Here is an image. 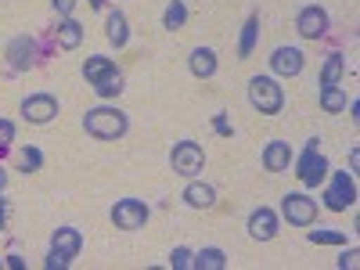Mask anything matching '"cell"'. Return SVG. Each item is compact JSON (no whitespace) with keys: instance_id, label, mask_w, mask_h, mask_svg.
I'll use <instances>...</instances> for the list:
<instances>
[{"instance_id":"obj_11","label":"cell","mask_w":360,"mask_h":270,"mask_svg":"<svg viewBox=\"0 0 360 270\" xmlns=\"http://www.w3.org/2000/svg\"><path fill=\"white\" fill-rule=\"evenodd\" d=\"M249 234L256 238V242H270V238L278 234V213L274 209H266V205L252 209L249 213Z\"/></svg>"},{"instance_id":"obj_27","label":"cell","mask_w":360,"mask_h":270,"mask_svg":"<svg viewBox=\"0 0 360 270\" xmlns=\"http://www.w3.org/2000/svg\"><path fill=\"white\" fill-rule=\"evenodd\" d=\"M40 166H44V152H40V148H33V144L22 148V169L25 173H37Z\"/></svg>"},{"instance_id":"obj_21","label":"cell","mask_w":360,"mask_h":270,"mask_svg":"<svg viewBox=\"0 0 360 270\" xmlns=\"http://www.w3.org/2000/svg\"><path fill=\"white\" fill-rule=\"evenodd\" d=\"M342 72H346L342 54H328L324 58V69H321V86H339L342 83Z\"/></svg>"},{"instance_id":"obj_5","label":"cell","mask_w":360,"mask_h":270,"mask_svg":"<svg viewBox=\"0 0 360 270\" xmlns=\"http://www.w3.org/2000/svg\"><path fill=\"white\" fill-rule=\"evenodd\" d=\"M332 173V169H328ZM321 202L332 209V213H342V209H349L353 202H356V180H353V173H332V184H328V191L321 195Z\"/></svg>"},{"instance_id":"obj_29","label":"cell","mask_w":360,"mask_h":270,"mask_svg":"<svg viewBox=\"0 0 360 270\" xmlns=\"http://www.w3.org/2000/svg\"><path fill=\"white\" fill-rule=\"evenodd\" d=\"M356 259H360V249L353 245V249H346V252L339 256V270H353V266H356Z\"/></svg>"},{"instance_id":"obj_3","label":"cell","mask_w":360,"mask_h":270,"mask_svg":"<svg viewBox=\"0 0 360 270\" xmlns=\"http://www.w3.org/2000/svg\"><path fill=\"white\" fill-rule=\"evenodd\" d=\"M321 141L314 137V141H307V148H303V155H299V162H295V176H299V184L303 188H317V184H324L328 180V159L321 155V148H317Z\"/></svg>"},{"instance_id":"obj_37","label":"cell","mask_w":360,"mask_h":270,"mask_svg":"<svg viewBox=\"0 0 360 270\" xmlns=\"http://www.w3.org/2000/svg\"><path fill=\"white\" fill-rule=\"evenodd\" d=\"M4 188H8V173H4V169H0V191H4Z\"/></svg>"},{"instance_id":"obj_25","label":"cell","mask_w":360,"mask_h":270,"mask_svg":"<svg viewBox=\"0 0 360 270\" xmlns=\"http://www.w3.org/2000/svg\"><path fill=\"white\" fill-rule=\"evenodd\" d=\"M321 108H324L328 115L346 112V90H342V86H321Z\"/></svg>"},{"instance_id":"obj_33","label":"cell","mask_w":360,"mask_h":270,"mask_svg":"<svg viewBox=\"0 0 360 270\" xmlns=\"http://www.w3.org/2000/svg\"><path fill=\"white\" fill-rule=\"evenodd\" d=\"M213 130L224 134V137H231V127H227V119H224V115H213Z\"/></svg>"},{"instance_id":"obj_4","label":"cell","mask_w":360,"mask_h":270,"mask_svg":"<svg viewBox=\"0 0 360 270\" xmlns=\"http://www.w3.org/2000/svg\"><path fill=\"white\" fill-rule=\"evenodd\" d=\"M169 166H173V173L188 176V180L198 176V173L205 169V152H202V144H195V141H180V144H173Z\"/></svg>"},{"instance_id":"obj_28","label":"cell","mask_w":360,"mask_h":270,"mask_svg":"<svg viewBox=\"0 0 360 270\" xmlns=\"http://www.w3.org/2000/svg\"><path fill=\"white\" fill-rule=\"evenodd\" d=\"M191 259H195V252H191V249H184V245H176V249L169 252V266H173V270H188V266H191Z\"/></svg>"},{"instance_id":"obj_13","label":"cell","mask_w":360,"mask_h":270,"mask_svg":"<svg viewBox=\"0 0 360 270\" xmlns=\"http://www.w3.org/2000/svg\"><path fill=\"white\" fill-rule=\"evenodd\" d=\"M79 249H83V234H79L76 227H58V231H54V238H51V252L65 256V259H76Z\"/></svg>"},{"instance_id":"obj_32","label":"cell","mask_w":360,"mask_h":270,"mask_svg":"<svg viewBox=\"0 0 360 270\" xmlns=\"http://www.w3.org/2000/svg\"><path fill=\"white\" fill-rule=\"evenodd\" d=\"M51 4H54V11H58V15L72 18V8H76V0H51Z\"/></svg>"},{"instance_id":"obj_9","label":"cell","mask_w":360,"mask_h":270,"mask_svg":"<svg viewBox=\"0 0 360 270\" xmlns=\"http://www.w3.org/2000/svg\"><path fill=\"white\" fill-rule=\"evenodd\" d=\"M295 29H299L303 40H321L328 33V11L317 8V4H307L303 11H299V18H295Z\"/></svg>"},{"instance_id":"obj_2","label":"cell","mask_w":360,"mask_h":270,"mask_svg":"<svg viewBox=\"0 0 360 270\" xmlns=\"http://www.w3.org/2000/svg\"><path fill=\"white\" fill-rule=\"evenodd\" d=\"M249 105L259 115H278L285 108V90L278 86V79H270V76H252L249 79Z\"/></svg>"},{"instance_id":"obj_38","label":"cell","mask_w":360,"mask_h":270,"mask_svg":"<svg viewBox=\"0 0 360 270\" xmlns=\"http://www.w3.org/2000/svg\"><path fill=\"white\" fill-rule=\"evenodd\" d=\"M90 8H105V0H90Z\"/></svg>"},{"instance_id":"obj_18","label":"cell","mask_w":360,"mask_h":270,"mask_svg":"<svg viewBox=\"0 0 360 270\" xmlns=\"http://www.w3.org/2000/svg\"><path fill=\"white\" fill-rule=\"evenodd\" d=\"M8 58H11V69H15V72H25L29 65H33V40H29V37H18V40H11V47H8Z\"/></svg>"},{"instance_id":"obj_1","label":"cell","mask_w":360,"mask_h":270,"mask_svg":"<svg viewBox=\"0 0 360 270\" xmlns=\"http://www.w3.org/2000/svg\"><path fill=\"white\" fill-rule=\"evenodd\" d=\"M83 130L98 141H119L130 130V119H127V112H119L112 105H98L83 115Z\"/></svg>"},{"instance_id":"obj_17","label":"cell","mask_w":360,"mask_h":270,"mask_svg":"<svg viewBox=\"0 0 360 270\" xmlns=\"http://www.w3.org/2000/svg\"><path fill=\"white\" fill-rule=\"evenodd\" d=\"M54 37H58V47H62V51H76L83 44V25L76 18H65V22H58Z\"/></svg>"},{"instance_id":"obj_36","label":"cell","mask_w":360,"mask_h":270,"mask_svg":"<svg viewBox=\"0 0 360 270\" xmlns=\"http://www.w3.org/2000/svg\"><path fill=\"white\" fill-rule=\"evenodd\" d=\"M8 266H15V270H22V266H25V259H22V256H8Z\"/></svg>"},{"instance_id":"obj_10","label":"cell","mask_w":360,"mask_h":270,"mask_svg":"<svg viewBox=\"0 0 360 270\" xmlns=\"http://www.w3.org/2000/svg\"><path fill=\"white\" fill-rule=\"evenodd\" d=\"M303 51L299 47H278L274 54H270V69H274L278 76H285V79H295L299 72H303Z\"/></svg>"},{"instance_id":"obj_12","label":"cell","mask_w":360,"mask_h":270,"mask_svg":"<svg viewBox=\"0 0 360 270\" xmlns=\"http://www.w3.org/2000/svg\"><path fill=\"white\" fill-rule=\"evenodd\" d=\"M288 166H292V148H288V141H270V144L263 148V169H266V173H288Z\"/></svg>"},{"instance_id":"obj_19","label":"cell","mask_w":360,"mask_h":270,"mask_svg":"<svg viewBox=\"0 0 360 270\" xmlns=\"http://www.w3.org/2000/svg\"><path fill=\"white\" fill-rule=\"evenodd\" d=\"M191 266H195V270H224V266H227V252L217 249V245H209V249L195 252Z\"/></svg>"},{"instance_id":"obj_35","label":"cell","mask_w":360,"mask_h":270,"mask_svg":"<svg viewBox=\"0 0 360 270\" xmlns=\"http://www.w3.org/2000/svg\"><path fill=\"white\" fill-rule=\"evenodd\" d=\"M356 166H360V148H353V152H349V173H356Z\"/></svg>"},{"instance_id":"obj_31","label":"cell","mask_w":360,"mask_h":270,"mask_svg":"<svg viewBox=\"0 0 360 270\" xmlns=\"http://www.w3.org/2000/svg\"><path fill=\"white\" fill-rule=\"evenodd\" d=\"M8 220H11V202L4 198V191H0V231L8 227Z\"/></svg>"},{"instance_id":"obj_26","label":"cell","mask_w":360,"mask_h":270,"mask_svg":"<svg viewBox=\"0 0 360 270\" xmlns=\"http://www.w3.org/2000/svg\"><path fill=\"white\" fill-rule=\"evenodd\" d=\"M314 245H346V234L342 231H310L307 234Z\"/></svg>"},{"instance_id":"obj_15","label":"cell","mask_w":360,"mask_h":270,"mask_svg":"<svg viewBox=\"0 0 360 270\" xmlns=\"http://www.w3.org/2000/svg\"><path fill=\"white\" fill-rule=\"evenodd\" d=\"M184 202L191 209H213L217 205V188L213 184H205V180H188V188H184Z\"/></svg>"},{"instance_id":"obj_34","label":"cell","mask_w":360,"mask_h":270,"mask_svg":"<svg viewBox=\"0 0 360 270\" xmlns=\"http://www.w3.org/2000/svg\"><path fill=\"white\" fill-rule=\"evenodd\" d=\"M11 137H15V127L8 123V119H0V141H4V144H8Z\"/></svg>"},{"instance_id":"obj_7","label":"cell","mask_w":360,"mask_h":270,"mask_svg":"<svg viewBox=\"0 0 360 270\" xmlns=\"http://www.w3.org/2000/svg\"><path fill=\"white\" fill-rule=\"evenodd\" d=\"M112 224L119 231H141L148 224V205L141 198H123L112 205Z\"/></svg>"},{"instance_id":"obj_14","label":"cell","mask_w":360,"mask_h":270,"mask_svg":"<svg viewBox=\"0 0 360 270\" xmlns=\"http://www.w3.org/2000/svg\"><path fill=\"white\" fill-rule=\"evenodd\" d=\"M188 65H191V76H198V79H213L217 69H220V58H217L213 47H195L191 58H188Z\"/></svg>"},{"instance_id":"obj_23","label":"cell","mask_w":360,"mask_h":270,"mask_svg":"<svg viewBox=\"0 0 360 270\" xmlns=\"http://www.w3.org/2000/svg\"><path fill=\"white\" fill-rule=\"evenodd\" d=\"M115 69V62L112 58H105V54H94V58H86L83 62V76H86V83H98L101 76H108Z\"/></svg>"},{"instance_id":"obj_22","label":"cell","mask_w":360,"mask_h":270,"mask_svg":"<svg viewBox=\"0 0 360 270\" xmlns=\"http://www.w3.org/2000/svg\"><path fill=\"white\" fill-rule=\"evenodd\" d=\"M184 22H188V4L184 0H169L166 11H162V29L176 33V29H184Z\"/></svg>"},{"instance_id":"obj_24","label":"cell","mask_w":360,"mask_h":270,"mask_svg":"<svg viewBox=\"0 0 360 270\" xmlns=\"http://www.w3.org/2000/svg\"><path fill=\"white\" fill-rule=\"evenodd\" d=\"M90 86H94V94L98 98H119V94H123V76H119V69H112L108 76H101L98 83H90Z\"/></svg>"},{"instance_id":"obj_20","label":"cell","mask_w":360,"mask_h":270,"mask_svg":"<svg viewBox=\"0 0 360 270\" xmlns=\"http://www.w3.org/2000/svg\"><path fill=\"white\" fill-rule=\"evenodd\" d=\"M256 37H259V15L252 11L242 25V40H238V58H249L256 51Z\"/></svg>"},{"instance_id":"obj_8","label":"cell","mask_w":360,"mask_h":270,"mask_svg":"<svg viewBox=\"0 0 360 270\" xmlns=\"http://www.w3.org/2000/svg\"><path fill=\"white\" fill-rule=\"evenodd\" d=\"M54 115H58V98L54 94H29L22 101V119L33 123V127H47Z\"/></svg>"},{"instance_id":"obj_30","label":"cell","mask_w":360,"mask_h":270,"mask_svg":"<svg viewBox=\"0 0 360 270\" xmlns=\"http://www.w3.org/2000/svg\"><path fill=\"white\" fill-rule=\"evenodd\" d=\"M72 259H65V256H58V252H47V259H44V266L47 270H65Z\"/></svg>"},{"instance_id":"obj_6","label":"cell","mask_w":360,"mask_h":270,"mask_svg":"<svg viewBox=\"0 0 360 270\" xmlns=\"http://www.w3.org/2000/svg\"><path fill=\"white\" fill-rule=\"evenodd\" d=\"M281 217L292 224V227H310L317 220V202L303 191H295V195H285L281 198Z\"/></svg>"},{"instance_id":"obj_16","label":"cell","mask_w":360,"mask_h":270,"mask_svg":"<svg viewBox=\"0 0 360 270\" xmlns=\"http://www.w3.org/2000/svg\"><path fill=\"white\" fill-rule=\"evenodd\" d=\"M105 37H108V44L119 51V47H127V40H130V25H127V15L123 11H112L108 15V22H105Z\"/></svg>"}]
</instances>
